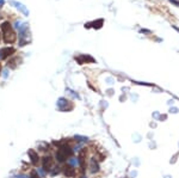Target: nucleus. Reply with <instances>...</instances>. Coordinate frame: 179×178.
<instances>
[{"label": "nucleus", "instance_id": "nucleus-8", "mask_svg": "<svg viewBox=\"0 0 179 178\" xmlns=\"http://www.w3.org/2000/svg\"><path fill=\"white\" fill-rule=\"evenodd\" d=\"M28 155H29L30 161H31L32 165L37 166L38 163H39V155H38V153L36 152L35 149H29V151H28Z\"/></svg>", "mask_w": 179, "mask_h": 178}, {"label": "nucleus", "instance_id": "nucleus-4", "mask_svg": "<svg viewBox=\"0 0 179 178\" xmlns=\"http://www.w3.org/2000/svg\"><path fill=\"white\" fill-rule=\"evenodd\" d=\"M42 169L45 170L47 172H50L51 169L54 167V159H53V157L50 155H45L42 158Z\"/></svg>", "mask_w": 179, "mask_h": 178}, {"label": "nucleus", "instance_id": "nucleus-1", "mask_svg": "<svg viewBox=\"0 0 179 178\" xmlns=\"http://www.w3.org/2000/svg\"><path fill=\"white\" fill-rule=\"evenodd\" d=\"M0 29H1V32H3V39L6 44H12L16 42L17 35H16V32L13 31L12 26L9 22L3 23L0 25Z\"/></svg>", "mask_w": 179, "mask_h": 178}, {"label": "nucleus", "instance_id": "nucleus-14", "mask_svg": "<svg viewBox=\"0 0 179 178\" xmlns=\"http://www.w3.org/2000/svg\"><path fill=\"white\" fill-rule=\"evenodd\" d=\"M30 178H42L39 176V173L37 172V170H32L31 173H30Z\"/></svg>", "mask_w": 179, "mask_h": 178}, {"label": "nucleus", "instance_id": "nucleus-16", "mask_svg": "<svg viewBox=\"0 0 179 178\" xmlns=\"http://www.w3.org/2000/svg\"><path fill=\"white\" fill-rule=\"evenodd\" d=\"M168 1L172 3V4H174L177 7H179V1H178V0H168Z\"/></svg>", "mask_w": 179, "mask_h": 178}, {"label": "nucleus", "instance_id": "nucleus-10", "mask_svg": "<svg viewBox=\"0 0 179 178\" xmlns=\"http://www.w3.org/2000/svg\"><path fill=\"white\" fill-rule=\"evenodd\" d=\"M75 60L80 65H84L85 62H87V61H90V62H94V59L92 58V56H89V55H80V56L75 58Z\"/></svg>", "mask_w": 179, "mask_h": 178}, {"label": "nucleus", "instance_id": "nucleus-9", "mask_svg": "<svg viewBox=\"0 0 179 178\" xmlns=\"http://www.w3.org/2000/svg\"><path fill=\"white\" fill-rule=\"evenodd\" d=\"M63 175H65L66 177H74V176L77 175V171H75V169L73 167V166L66 165V166L63 167Z\"/></svg>", "mask_w": 179, "mask_h": 178}, {"label": "nucleus", "instance_id": "nucleus-2", "mask_svg": "<svg viewBox=\"0 0 179 178\" xmlns=\"http://www.w3.org/2000/svg\"><path fill=\"white\" fill-rule=\"evenodd\" d=\"M73 154V149L72 147L68 145V143H66V145L61 146L57 148V152L55 154V158L57 160V163H65L66 160H67V158H71Z\"/></svg>", "mask_w": 179, "mask_h": 178}, {"label": "nucleus", "instance_id": "nucleus-6", "mask_svg": "<svg viewBox=\"0 0 179 178\" xmlns=\"http://www.w3.org/2000/svg\"><path fill=\"white\" fill-rule=\"evenodd\" d=\"M10 5L11 6H13V7H16L17 10H19L24 16H26L28 17L29 15H30V12H29V10L26 9V6L25 5H23L22 3H19V1H16V0H11L10 1Z\"/></svg>", "mask_w": 179, "mask_h": 178}, {"label": "nucleus", "instance_id": "nucleus-5", "mask_svg": "<svg viewBox=\"0 0 179 178\" xmlns=\"http://www.w3.org/2000/svg\"><path fill=\"white\" fill-rule=\"evenodd\" d=\"M15 53H16V49H15L13 47H5V48H1V49H0V59L5 60V59L12 56Z\"/></svg>", "mask_w": 179, "mask_h": 178}, {"label": "nucleus", "instance_id": "nucleus-11", "mask_svg": "<svg viewBox=\"0 0 179 178\" xmlns=\"http://www.w3.org/2000/svg\"><path fill=\"white\" fill-rule=\"evenodd\" d=\"M17 61H21L18 58H13V59H11L9 62H7V67H10V68H12V70H15V68L18 66V64H17Z\"/></svg>", "mask_w": 179, "mask_h": 178}, {"label": "nucleus", "instance_id": "nucleus-15", "mask_svg": "<svg viewBox=\"0 0 179 178\" xmlns=\"http://www.w3.org/2000/svg\"><path fill=\"white\" fill-rule=\"evenodd\" d=\"M68 165H71V166H73V165H79V159L71 158V159H69V163H68Z\"/></svg>", "mask_w": 179, "mask_h": 178}, {"label": "nucleus", "instance_id": "nucleus-12", "mask_svg": "<svg viewBox=\"0 0 179 178\" xmlns=\"http://www.w3.org/2000/svg\"><path fill=\"white\" fill-rule=\"evenodd\" d=\"M103 23H104L103 19H98L97 22H93V23H91V24H93V25H92V28H94V29H100L102 26H103Z\"/></svg>", "mask_w": 179, "mask_h": 178}, {"label": "nucleus", "instance_id": "nucleus-18", "mask_svg": "<svg viewBox=\"0 0 179 178\" xmlns=\"http://www.w3.org/2000/svg\"><path fill=\"white\" fill-rule=\"evenodd\" d=\"M0 73H1V65H0Z\"/></svg>", "mask_w": 179, "mask_h": 178}, {"label": "nucleus", "instance_id": "nucleus-7", "mask_svg": "<svg viewBox=\"0 0 179 178\" xmlns=\"http://www.w3.org/2000/svg\"><path fill=\"white\" fill-rule=\"evenodd\" d=\"M69 100H67L66 98H60L57 100V108L60 109L61 111H68V110H72L73 109V105H69Z\"/></svg>", "mask_w": 179, "mask_h": 178}, {"label": "nucleus", "instance_id": "nucleus-3", "mask_svg": "<svg viewBox=\"0 0 179 178\" xmlns=\"http://www.w3.org/2000/svg\"><path fill=\"white\" fill-rule=\"evenodd\" d=\"M19 30V46L24 47L30 42V29H29V24H22Z\"/></svg>", "mask_w": 179, "mask_h": 178}, {"label": "nucleus", "instance_id": "nucleus-17", "mask_svg": "<svg viewBox=\"0 0 179 178\" xmlns=\"http://www.w3.org/2000/svg\"><path fill=\"white\" fill-rule=\"evenodd\" d=\"M4 3H5V0H0V7L4 5Z\"/></svg>", "mask_w": 179, "mask_h": 178}, {"label": "nucleus", "instance_id": "nucleus-13", "mask_svg": "<svg viewBox=\"0 0 179 178\" xmlns=\"http://www.w3.org/2000/svg\"><path fill=\"white\" fill-rule=\"evenodd\" d=\"M98 170H99V165L96 163L94 159H92L91 160V171H92V172H97Z\"/></svg>", "mask_w": 179, "mask_h": 178}]
</instances>
